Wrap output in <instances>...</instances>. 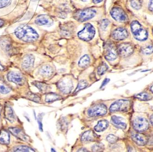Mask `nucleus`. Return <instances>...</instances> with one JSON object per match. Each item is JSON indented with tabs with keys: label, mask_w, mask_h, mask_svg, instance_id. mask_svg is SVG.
Wrapping results in <instances>:
<instances>
[{
	"label": "nucleus",
	"mask_w": 153,
	"mask_h": 152,
	"mask_svg": "<svg viewBox=\"0 0 153 152\" xmlns=\"http://www.w3.org/2000/svg\"><path fill=\"white\" fill-rule=\"evenodd\" d=\"M14 33L20 40L27 43L35 42L39 37L37 32L31 27L26 24L19 26L15 30Z\"/></svg>",
	"instance_id": "f257e3e1"
},
{
	"label": "nucleus",
	"mask_w": 153,
	"mask_h": 152,
	"mask_svg": "<svg viewBox=\"0 0 153 152\" xmlns=\"http://www.w3.org/2000/svg\"><path fill=\"white\" fill-rule=\"evenodd\" d=\"M96 11L92 8H86L79 10L74 13L73 18L77 21L82 23L95 17Z\"/></svg>",
	"instance_id": "f03ea898"
},
{
	"label": "nucleus",
	"mask_w": 153,
	"mask_h": 152,
	"mask_svg": "<svg viewBox=\"0 0 153 152\" xmlns=\"http://www.w3.org/2000/svg\"><path fill=\"white\" fill-rule=\"evenodd\" d=\"M95 29L94 27L89 23H87L82 30L78 33V37L84 41H91L94 38Z\"/></svg>",
	"instance_id": "7ed1b4c3"
},
{
	"label": "nucleus",
	"mask_w": 153,
	"mask_h": 152,
	"mask_svg": "<svg viewBox=\"0 0 153 152\" xmlns=\"http://www.w3.org/2000/svg\"><path fill=\"white\" fill-rule=\"evenodd\" d=\"M130 106L131 103L130 100H119L111 105L109 110L111 112L117 111L125 112L128 111Z\"/></svg>",
	"instance_id": "20e7f679"
},
{
	"label": "nucleus",
	"mask_w": 153,
	"mask_h": 152,
	"mask_svg": "<svg viewBox=\"0 0 153 152\" xmlns=\"http://www.w3.org/2000/svg\"><path fill=\"white\" fill-rule=\"evenodd\" d=\"M57 86L60 91L64 94L70 93L74 88L72 80L68 77H65L60 80L57 84Z\"/></svg>",
	"instance_id": "39448f33"
},
{
	"label": "nucleus",
	"mask_w": 153,
	"mask_h": 152,
	"mask_svg": "<svg viewBox=\"0 0 153 152\" xmlns=\"http://www.w3.org/2000/svg\"><path fill=\"white\" fill-rule=\"evenodd\" d=\"M111 16L116 21L120 23H125L128 19L124 11L119 7H113L110 11Z\"/></svg>",
	"instance_id": "423d86ee"
},
{
	"label": "nucleus",
	"mask_w": 153,
	"mask_h": 152,
	"mask_svg": "<svg viewBox=\"0 0 153 152\" xmlns=\"http://www.w3.org/2000/svg\"><path fill=\"white\" fill-rule=\"evenodd\" d=\"M105 57L108 61H113L117 57V49L112 43H107L105 44Z\"/></svg>",
	"instance_id": "0eeeda50"
},
{
	"label": "nucleus",
	"mask_w": 153,
	"mask_h": 152,
	"mask_svg": "<svg viewBox=\"0 0 153 152\" xmlns=\"http://www.w3.org/2000/svg\"><path fill=\"white\" fill-rule=\"evenodd\" d=\"M107 108L105 105L99 104L91 107L88 111V115L90 117L101 116L107 113Z\"/></svg>",
	"instance_id": "6e6552de"
},
{
	"label": "nucleus",
	"mask_w": 153,
	"mask_h": 152,
	"mask_svg": "<svg viewBox=\"0 0 153 152\" xmlns=\"http://www.w3.org/2000/svg\"><path fill=\"white\" fill-rule=\"evenodd\" d=\"M133 125L136 131L140 133L146 131L149 127L147 120L142 117H137L133 121Z\"/></svg>",
	"instance_id": "1a4fd4ad"
},
{
	"label": "nucleus",
	"mask_w": 153,
	"mask_h": 152,
	"mask_svg": "<svg viewBox=\"0 0 153 152\" xmlns=\"http://www.w3.org/2000/svg\"><path fill=\"white\" fill-rule=\"evenodd\" d=\"M118 54L123 57H127L133 54L134 48L133 45L130 43H122L118 46Z\"/></svg>",
	"instance_id": "9d476101"
},
{
	"label": "nucleus",
	"mask_w": 153,
	"mask_h": 152,
	"mask_svg": "<svg viewBox=\"0 0 153 152\" xmlns=\"http://www.w3.org/2000/svg\"><path fill=\"white\" fill-rule=\"evenodd\" d=\"M7 78L8 81L18 85L22 86L24 83V79L23 76L17 72L13 71L9 72L7 75Z\"/></svg>",
	"instance_id": "9b49d317"
},
{
	"label": "nucleus",
	"mask_w": 153,
	"mask_h": 152,
	"mask_svg": "<svg viewBox=\"0 0 153 152\" xmlns=\"http://www.w3.org/2000/svg\"><path fill=\"white\" fill-rule=\"evenodd\" d=\"M112 38L116 40H124L128 38L127 30L123 27H118L113 31L111 34Z\"/></svg>",
	"instance_id": "f8f14e48"
},
{
	"label": "nucleus",
	"mask_w": 153,
	"mask_h": 152,
	"mask_svg": "<svg viewBox=\"0 0 153 152\" xmlns=\"http://www.w3.org/2000/svg\"><path fill=\"white\" fill-rule=\"evenodd\" d=\"M35 23L39 26H51L53 21L49 16L47 15H40L38 16L35 20Z\"/></svg>",
	"instance_id": "ddd939ff"
},
{
	"label": "nucleus",
	"mask_w": 153,
	"mask_h": 152,
	"mask_svg": "<svg viewBox=\"0 0 153 152\" xmlns=\"http://www.w3.org/2000/svg\"><path fill=\"white\" fill-rule=\"evenodd\" d=\"M9 131L14 136L16 137L21 140L27 142L29 140V137L25 134L24 131L19 128L12 127L9 128Z\"/></svg>",
	"instance_id": "4468645a"
},
{
	"label": "nucleus",
	"mask_w": 153,
	"mask_h": 152,
	"mask_svg": "<svg viewBox=\"0 0 153 152\" xmlns=\"http://www.w3.org/2000/svg\"><path fill=\"white\" fill-rule=\"evenodd\" d=\"M131 139L138 145L142 146L145 145L148 142V139L146 136L140 133H136L132 135Z\"/></svg>",
	"instance_id": "2eb2a0df"
},
{
	"label": "nucleus",
	"mask_w": 153,
	"mask_h": 152,
	"mask_svg": "<svg viewBox=\"0 0 153 152\" xmlns=\"http://www.w3.org/2000/svg\"><path fill=\"white\" fill-rule=\"evenodd\" d=\"M34 56L32 55H27L24 57L22 62V66L25 69H28L33 67L34 64Z\"/></svg>",
	"instance_id": "dca6fc26"
},
{
	"label": "nucleus",
	"mask_w": 153,
	"mask_h": 152,
	"mask_svg": "<svg viewBox=\"0 0 153 152\" xmlns=\"http://www.w3.org/2000/svg\"><path fill=\"white\" fill-rule=\"evenodd\" d=\"M111 121L113 124L118 128L125 129L127 128V124L124 122V119L122 117L113 116L111 117Z\"/></svg>",
	"instance_id": "f3484780"
},
{
	"label": "nucleus",
	"mask_w": 153,
	"mask_h": 152,
	"mask_svg": "<svg viewBox=\"0 0 153 152\" xmlns=\"http://www.w3.org/2000/svg\"><path fill=\"white\" fill-rule=\"evenodd\" d=\"M96 134L92 131H86L82 134L81 137V141L85 143L92 142L96 139Z\"/></svg>",
	"instance_id": "a211bd4d"
},
{
	"label": "nucleus",
	"mask_w": 153,
	"mask_h": 152,
	"mask_svg": "<svg viewBox=\"0 0 153 152\" xmlns=\"http://www.w3.org/2000/svg\"><path fill=\"white\" fill-rule=\"evenodd\" d=\"M4 116L5 118L10 122L13 123L15 122V115L14 114L12 108L10 106H6L4 109Z\"/></svg>",
	"instance_id": "6ab92c4d"
},
{
	"label": "nucleus",
	"mask_w": 153,
	"mask_h": 152,
	"mask_svg": "<svg viewBox=\"0 0 153 152\" xmlns=\"http://www.w3.org/2000/svg\"><path fill=\"white\" fill-rule=\"evenodd\" d=\"M109 126V122L106 120H103L100 121L98 124L94 127V129L96 132H103Z\"/></svg>",
	"instance_id": "aec40b11"
},
{
	"label": "nucleus",
	"mask_w": 153,
	"mask_h": 152,
	"mask_svg": "<svg viewBox=\"0 0 153 152\" xmlns=\"http://www.w3.org/2000/svg\"><path fill=\"white\" fill-rule=\"evenodd\" d=\"M39 73L42 76L49 77L53 74V70L50 66L46 65V66H43L39 69Z\"/></svg>",
	"instance_id": "412c9836"
},
{
	"label": "nucleus",
	"mask_w": 153,
	"mask_h": 152,
	"mask_svg": "<svg viewBox=\"0 0 153 152\" xmlns=\"http://www.w3.org/2000/svg\"><path fill=\"white\" fill-rule=\"evenodd\" d=\"M0 143L4 145H8L10 143V135L5 130H2L0 133Z\"/></svg>",
	"instance_id": "4be33fe9"
},
{
	"label": "nucleus",
	"mask_w": 153,
	"mask_h": 152,
	"mask_svg": "<svg viewBox=\"0 0 153 152\" xmlns=\"http://www.w3.org/2000/svg\"><path fill=\"white\" fill-rule=\"evenodd\" d=\"M135 38L139 41H142L146 40L147 38L148 33L146 30L142 28L140 30L134 35Z\"/></svg>",
	"instance_id": "5701e85b"
},
{
	"label": "nucleus",
	"mask_w": 153,
	"mask_h": 152,
	"mask_svg": "<svg viewBox=\"0 0 153 152\" xmlns=\"http://www.w3.org/2000/svg\"><path fill=\"white\" fill-rule=\"evenodd\" d=\"M90 63V58L88 55H85L82 56L79 62V66L80 67L85 68L88 66Z\"/></svg>",
	"instance_id": "b1692460"
},
{
	"label": "nucleus",
	"mask_w": 153,
	"mask_h": 152,
	"mask_svg": "<svg viewBox=\"0 0 153 152\" xmlns=\"http://www.w3.org/2000/svg\"><path fill=\"white\" fill-rule=\"evenodd\" d=\"M61 98V97L59 95L56 94L54 93H49L47 94L45 97V101L46 103H52L53 101L60 99Z\"/></svg>",
	"instance_id": "393cba45"
},
{
	"label": "nucleus",
	"mask_w": 153,
	"mask_h": 152,
	"mask_svg": "<svg viewBox=\"0 0 153 152\" xmlns=\"http://www.w3.org/2000/svg\"><path fill=\"white\" fill-rule=\"evenodd\" d=\"M135 97L143 101H148L152 99V97L146 92H141L135 96Z\"/></svg>",
	"instance_id": "a878e982"
},
{
	"label": "nucleus",
	"mask_w": 153,
	"mask_h": 152,
	"mask_svg": "<svg viewBox=\"0 0 153 152\" xmlns=\"http://www.w3.org/2000/svg\"><path fill=\"white\" fill-rule=\"evenodd\" d=\"M33 84L42 92H45L48 90V86L45 83L39 81H35L33 82Z\"/></svg>",
	"instance_id": "bb28decb"
},
{
	"label": "nucleus",
	"mask_w": 153,
	"mask_h": 152,
	"mask_svg": "<svg viewBox=\"0 0 153 152\" xmlns=\"http://www.w3.org/2000/svg\"><path fill=\"white\" fill-rule=\"evenodd\" d=\"M12 151L13 152H34V150L29 147L26 146H19L13 148L12 149Z\"/></svg>",
	"instance_id": "cd10ccee"
},
{
	"label": "nucleus",
	"mask_w": 153,
	"mask_h": 152,
	"mask_svg": "<svg viewBox=\"0 0 153 152\" xmlns=\"http://www.w3.org/2000/svg\"><path fill=\"white\" fill-rule=\"evenodd\" d=\"M131 31L133 32V34L134 35L135 34L138 32L139 31L141 30V25L140 24V23L138 21H133L131 24Z\"/></svg>",
	"instance_id": "c85d7f7f"
},
{
	"label": "nucleus",
	"mask_w": 153,
	"mask_h": 152,
	"mask_svg": "<svg viewBox=\"0 0 153 152\" xmlns=\"http://www.w3.org/2000/svg\"><path fill=\"white\" fill-rule=\"evenodd\" d=\"M26 97L30 100L34 101L36 103H39L40 100V97L38 95H36L31 92H27L26 95Z\"/></svg>",
	"instance_id": "c756f323"
},
{
	"label": "nucleus",
	"mask_w": 153,
	"mask_h": 152,
	"mask_svg": "<svg viewBox=\"0 0 153 152\" xmlns=\"http://www.w3.org/2000/svg\"><path fill=\"white\" fill-rule=\"evenodd\" d=\"M104 147L103 143H96L92 147V150L93 152H102L104 150Z\"/></svg>",
	"instance_id": "7c9ffc66"
},
{
	"label": "nucleus",
	"mask_w": 153,
	"mask_h": 152,
	"mask_svg": "<svg viewBox=\"0 0 153 152\" xmlns=\"http://www.w3.org/2000/svg\"><path fill=\"white\" fill-rule=\"evenodd\" d=\"M131 5L134 9H140L142 7V2L140 0H131Z\"/></svg>",
	"instance_id": "2f4dec72"
},
{
	"label": "nucleus",
	"mask_w": 153,
	"mask_h": 152,
	"mask_svg": "<svg viewBox=\"0 0 153 152\" xmlns=\"http://www.w3.org/2000/svg\"><path fill=\"white\" fill-rule=\"evenodd\" d=\"M108 69V66L106 63H102L98 69V74L99 75H102L107 71Z\"/></svg>",
	"instance_id": "473e14b6"
},
{
	"label": "nucleus",
	"mask_w": 153,
	"mask_h": 152,
	"mask_svg": "<svg viewBox=\"0 0 153 152\" xmlns=\"http://www.w3.org/2000/svg\"><path fill=\"white\" fill-rule=\"evenodd\" d=\"M87 82L85 80H82L79 82V84H78V87L76 88V90L75 91V92H77L82 89H85L88 86Z\"/></svg>",
	"instance_id": "72a5a7b5"
},
{
	"label": "nucleus",
	"mask_w": 153,
	"mask_h": 152,
	"mask_svg": "<svg viewBox=\"0 0 153 152\" xmlns=\"http://www.w3.org/2000/svg\"><path fill=\"white\" fill-rule=\"evenodd\" d=\"M11 89L4 84L0 83V93L3 94H7L10 92Z\"/></svg>",
	"instance_id": "f704fd0d"
},
{
	"label": "nucleus",
	"mask_w": 153,
	"mask_h": 152,
	"mask_svg": "<svg viewBox=\"0 0 153 152\" xmlns=\"http://www.w3.org/2000/svg\"><path fill=\"white\" fill-rule=\"evenodd\" d=\"M109 24H110V21L109 20L107 19H104L100 21V26L102 30L105 31L106 30Z\"/></svg>",
	"instance_id": "c9c22d12"
},
{
	"label": "nucleus",
	"mask_w": 153,
	"mask_h": 152,
	"mask_svg": "<svg viewBox=\"0 0 153 152\" xmlns=\"http://www.w3.org/2000/svg\"><path fill=\"white\" fill-rule=\"evenodd\" d=\"M142 51L145 55H150L153 53V45H149L143 48Z\"/></svg>",
	"instance_id": "e433bc0d"
},
{
	"label": "nucleus",
	"mask_w": 153,
	"mask_h": 152,
	"mask_svg": "<svg viewBox=\"0 0 153 152\" xmlns=\"http://www.w3.org/2000/svg\"><path fill=\"white\" fill-rule=\"evenodd\" d=\"M69 27H68V26H64L62 27V34H64L65 36H70L72 34V30H70Z\"/></svg>",
	"instance_id": "4c0bfd02"
},
{
	"label": "nucleus",
	"mask_w": 153,
	"mask_h": 152,
	"mask_svg": "<svg viewBox=\"0 0 153 152\" xmlns=\"http://www.w3.org/2000/svg\"><path fill=\"white\" fill-rule=\"evenodd\" d=\"M106 140L110 143H114L117 141L118 138L114 135L110 134L107 136V137H106Z\"/></svg>",
	"instance_id": "58836bf2"
},
{
	"label": "nucleus",
	"mask_w": 153,
	"mask_h": 152,
	"mask_svg": "<svg viewBox=\"0 0 153 152\" xmlns=\"http://www.w3.org/2000/svg\"><path fill=\"white\" fill-rule=\"evenodd\" d=\"M42 114H40L39 115L38 117V123L39 124V130L41 132L43 131V125L42 123Z\"/></svg>",
	"instance_id": "ea45409f"
},
{
	"label": "nucleus",
	"mask_w": 153,
	"mask_h": 152,
	"mask_svg": "<svg viewBox=\"0 0 153 152\" xmlns=\"http://www.w3.org/2000/svg\"><path fill=\"white\" fill-rule=\"evenodd\" d=\"M11 0H0V8L6 7L10 3Z\"/></svg>",
	"instance_id": "a19ab883"
},
{
	"label": "nucleus",
	"mask_w": 153,
	"mask_h": 152,
	"mask_svg": "<svg viewBox=\"0 0 153 152\" xmlns=\"http://www.w3.org/2000/svg\"><path fill=\"white\" fill-rule=\"evenodd\" d=\"M59 125L61 126V128H61L62 130L65 129V128H67V122H66V121L63 118V119H62V121H61V122H60Z\"/></svg>",
	"instance_id": "79ce46f5"
},
{
	"label": "nucleus",
	"mask_w": 153,
	"mask_h": 152,
	"mask_svg": "<svg viewBox=\"0 0 153 152\" xmlns=\"http://www.w3.org/2000/svg\"><path fill=\"white\" fill-rule=\"evenodd\" d=\"M109 81H110V79H108V78H106V79H105L103 82H102V85H101V86H100V88L105 86Z\"/></svg>",
	"instance_id": "37998d69"
},
{
	"label": "nucleus",
	"mask_w": 153,
	"mask_h": 152,
	"mask_svg": "<svg viewBox=\"0 0 153 152\" xmlns=\"http://www.w3.org/2000/svg\"><path fill=\"white\" fill-rule=\"evenodd\" d=\"M149 8L151 12L153 13V0H150L149 5Z\"/></svg>",
	"instance_id": "c03bdc74"
},
{
	"label": "nucleus",
	"mask_w": 153,
	"mask_h": 152,
	"mask_svg": "<svg viewBox=\"0 0 153 152\" xmlns=\"http://www.w3.org/2000/svg\"><path fill=\"white\" fill-rule=\"evenodd\" d=\"M103 1V0H93V1L95 4H98V3H100L102 2Z\"/></svg>",
	"instance_id": "a18cd8bd"
},
{
	"label": "nucleus",
	"mask_w": 153,
	"mask_h": 152,
	"mask_svg": "<svg viewBox=\"0 0 153 152\" xmlns=\"http://www.w3.org/2000/svg\"><path fill=\"white\" fill-rule=\"evenodd\" d=\"M78 152H88L86 148H81L78 150Z\"/></svg>",
	"instance_id": "49530a36"
},
{
	"label": "nucleus",
	"mask_w": 153,
	"mask_h": 152,
	"mask_svg": "<svg viewBox=\"0 0 153 152\" xmlns=\"http://www.w3.org/2000/svg\"><path fill=\"white\" fill-rule=\"evenodd\" d=\"M4 21L3 20L0 19V27H1L4 25Z\"/></svg>",
	"instance_id": "de8ad7c7"
},
{
	"label": "nucleus",
	"mask_w": 153,
	"mask_h": 152,
	"mask_svg": "<svg viewBox=\"0 0 153 152\" xmlns=\"http://www.w3.org/2000/svg\"><path fill=\"white\" fill-rule=\"evenodd\" d=\"M4 69V67L0 63V71H3Z\"/></svg>",
	"instance_id": "09e8293b"
},
{
	"label": "nucleus",
	"mask_w": 153,
	"mask_h": 152,
	"mask_svg": "<svg viewBox=\"0 0 153 152\" xmlns=\"http://www.w3.org/2000/svg\"><path fill=\"white\" fill-rule=\"evenodd\" d=\"M150 122H151V124L153 125V114L151 116V117H150Z\"/></svg>",
	"instance_id": "8fccbe9b"
},
{
	"label": "nucleus",
	"mask_w": 153,
	"mask_h": 152,
	"mask_svg": "<svg viewBox=\"0 0 153 152\" xmlns=\"http://www.w3.org/2000/svg\"><path fill=\"white\" fill-rule=\"evenodd\" d=\"M150 90H151V91L153 93V85L151 87V88H150Z\"/></svg>",
	"instance_id": "3c124183"
},
{
	"label": "nucleus",
	"mask_w": 153,
	"mask_h": 152,
	"mask_svg": "<svg viewBox=\"0 0 153 152\" xmlns=\"http://www.w3.org/2000/svg\"><path fill=\"white\" fill-rule=\"evenodd\" d=\"M1 108H2V106H1V105L0 104V111H1Z\"/></svg>",
	"instance_id": "603ef678"
},
{
	"label": "nucleus",
	"mask_w": 153,
	"mask_h": 152,
	"mask_svg": "<svg viewBox=\"0 0 153 152\" xmlns=\"http://www.w3.org/2000/svg\"><path fill=\"white\" fill-rule=\"evenodd\" d=\"M31 1H40V0H31Z\"/></svg>",
	"instance_id": "864d4df0"
},
{
	"label": "nucleus",
	"mask_w": 153,
	"mask_h": 152,
	"mask_svg": "<svg viewBox=\"0 0 153 152\" xmlns=\"http://www.w3.org/2000/svg\"><path fill=\"white\" fill-rule=\"evenodd\" d=\"M51 151H52V152H55V150H54V149H53V148H51Z\"/></svg>",
	"instance_id": "5fc2aeb1"
},
{
	"label": "nucleus",
	"mask_w": 153,
	"mask_h": 152,
	"mask_svg": "<svg viewBox=\"0 0 153 152\" xmlns=\"http://www.w3.org/2000/svg\"><path fill=\"white\" fill-rule=\"evenodd\" d=\"M80 1H83V2H84V1H86V0H80Z\"/></svg>",
	"instance_id": "6e6d98bb"
},
{
	"label": "nucleus",
	"mask_w": 153,
	"mask_h": 152,
	"mask_svg": "<svg viewBox=\"0 0 153 152\" xmlns=\"http://www.w3.org/2000/svg\"><path fill=\"white\" fill-rule=\"evenodd\" d=\"M0 117H1V114H0Z\"/></svg>",
	"instance_id": "4d7b16f0"
}]
</instances>
